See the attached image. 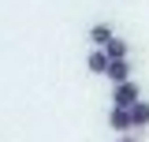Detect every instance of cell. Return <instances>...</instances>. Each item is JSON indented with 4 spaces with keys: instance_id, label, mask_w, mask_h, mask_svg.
<instances>
[{
    "instance_id": "cell-6",
    "label": "cell",
    "mask_w": 149,
    "mask_h": 142,
    "mask_svg": "<svg viewBox=\"0 0 149 142\" xmlns=\"http://www.w3.org/2000/svg\"><path fill=\"white\" fill-rule=\"evenodd\" d=\"M104 67H108V56H104V53H90V71L104 75Z\"/></svg>"
},
{
    "instance_id": "cell-2",
    "label": "cell",
    "mask_w": 149,
    "mask_h": 142,
    "mask_svg": "<svg viewBox=\"0 0 149 142\" xmlns=\"http://www.w3.org/2000/svg\"><path fill=\"white\" fill-rule=\"evenodd\" d=\"M104 75H108L112 82L119 86V82H127V75H130V64H127V60H108V67H104Z\"/></svg>"
},
{
    "instance_id": "cell-3",
    "label": "cell",
    "mask_w": 149,
    "mask_h": 142,
    "mask_svg": "<svg viewBox=\"0 0 149 142\" xmlns=\"http://www.w3.org/2000/svg\"><path fill=\"white\" fill-rule=\"evenodd\" d=\"M127 116H130V127H146V124H149V105L138 97V101L127 108Z\"/></svg>"
},
{
    "instance_id": "cell-4",
    "label": "cell",
    "mask_w": 149,
    "mask_h": 142,
    "mask_svg": "<svg viewBox=\"0 0 149 142\" xmlns=\"http://www.w3.org/2000/svg\"><path fill=\"white\" fill-rule=\"evenodd\" d=\"M101 53L108 56V60H127V41L112 37V41H104V49H101Z\"/></svg>"
},
{
    "instance_id": "cell-1",
    "label": "cell",
    "mask_w": 149,
    "mask_h": 142,
    "mask_svg": "<svg viewBox=\"0 0 149 142\" xmlns=\"http://www.w3.org/2000/svg\"><path fill=\"white\" fill-rule=\"evenodd\" d=\"M134 101H138V86L134 82H119L116 93H112V108H130Z\"/></svg>"
},
{
    "instance_id": "cell-7",
    "label": "cell",
    "mask_w": 149,
    "mask_h": 142,
    "mask_svg": "<svg viewBox=\"0 0 149 142\" xmlns=\"http://www.w3.org/2000/svg\"><path fill=\"white\" fill-rule=\"evenodd\" d=\"M90 37L97 41V45H104V41H112V30L104 26V22H101V26H93V30H90Z\"/></svg>"
},
{
    "instance_id": "cell-5",
    "label": "cell",
    "mask_w": 149,
    "mask_h": 142,
    "mask_svg": "<svg viewBox=\"0 0 149 142\" xmlns=\"http://www.w3.org/2000/svg\"><path fill=\"white\" fill-rule=\"evenodd\" d=\"M108 124L116 127V131H130V116H127V108H112V112H108Z\"/></svg>"
},
{
    "instance_id": "cell-8",
    "label": "cell",
    "mask_w": 149,
    "mask_h": 142,
    "mask_svg": "<svg viewBox=\"0 0 149 142\" xmlns=\"http://www.w3.org/2000/svg\"><path fill=\"white\" fill-rule=\"evenodd\" d=\"M119 142H134V138H119Z\"/></svg>"
}]
</instances>
